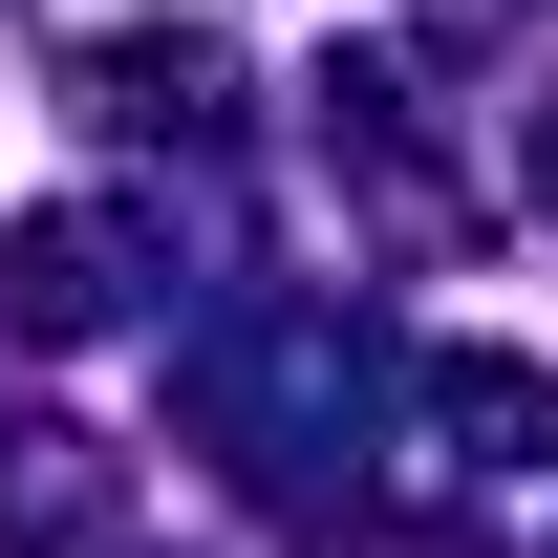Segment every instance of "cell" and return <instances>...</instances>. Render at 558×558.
<instances>
[{"label": "cell", "mask_w": 558, "mask_h": 558, "mask_svg": "<svg viewBox=\"0 0 558 558\" xmlns=\"http://www.w3.org/2000/svg\"><path fill=\"white\" fill-rule=\"evenodd\" d=\"M537 194H558V108H537Z\"/></svg>", "instance_id": "6da1fadb"}]
</instances>
